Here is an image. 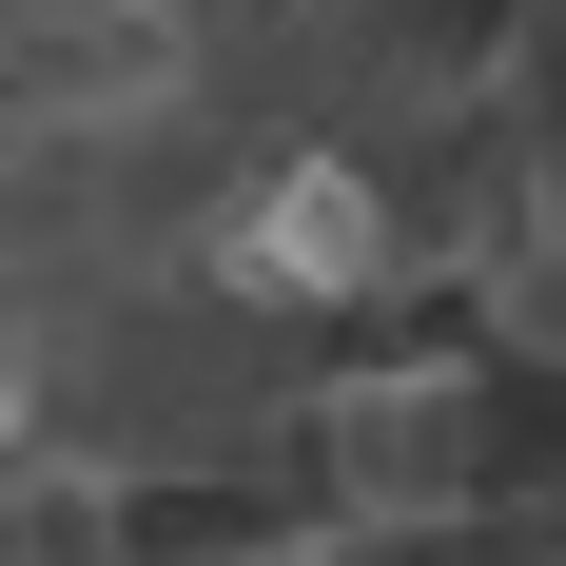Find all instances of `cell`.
I'll return each mask as SVG.
<instances>
[{
    "label": "cell",
    "instance_id": "6da1fadb",
    "mask_svg": "<svg viewBox=\"0 0 566 566\" xmlns=\"http://www.w3.org/2000/svg\"><path fill=\"white\" fill-rule=\"evenodd\" d=\"M274 274H371V176L352 157H293L274 176Z\"/></svg>",
    "mask_w": 566,
    "mask_h": 566
}]
</instances>
